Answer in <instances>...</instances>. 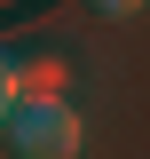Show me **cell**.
<instances>
[{"label": "cell", "mask_w": 150, "mask_h": 159, "mask_svg": "<svg viewBox=\"0 0 150 159\" xmlns=\"http://www.w3.org/2000/svg\"><path fill=\"white\" fill-rule=\"evenodd\" d=\"M8 111H16V56L0 48V127H8Z\"/></svg>", "instance_id": "7a4b0ae2"}, {"label": "cell", "mask_w": 150, "mask_h": 159, "mask_svg": "<svg viewBox=\"0 0 150 159\" xmlns=\"http://www.w3.org/2000/svg\"><path fill=\"white\" fill-rule=\"evenodd\" d=\"M0 135H8L16 159H79V135L87 127H79V111L63 96H16V111H8Z\"/></svg>", "instance_id": "6da1fadb"}, {"label": "cell", "mask_w": 150, "mask_h": 159, "mask_svg": "<svg viewBox=\"0 0 150 159\" xmlns=\"http://www.w3.org/2000/svg\"><path fill=\"white\" fill-rule=\"evenodd\" d=\"M95 16H134V8H142V0H87Z\"/></svg>", "instance_id": "3957f363"}]
</instances>
